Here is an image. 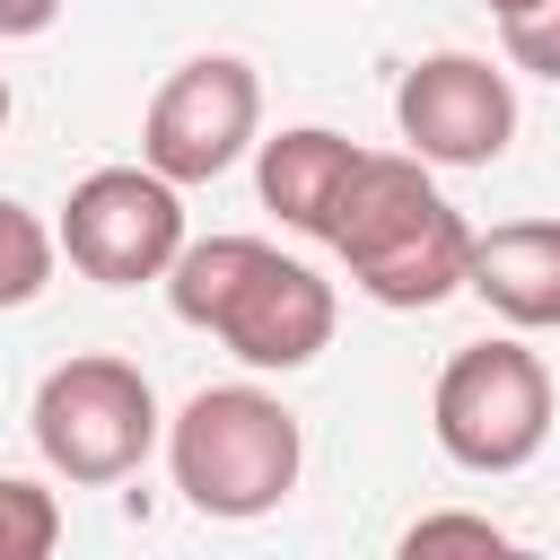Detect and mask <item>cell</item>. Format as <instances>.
<instances>
[{"mask_svg": "<svg viewBox=\"0 0 560 560\" xmlns=\"http://www.w3.org/2000/svg\"><path fill=\"white\" fill-rule=\"evenodd\" d=\"M166 306L192 324V332H219L245 368H306L332 324H341V298L315 262L262 245V236H201V245H175L166 262Z\"/></svg>", "mask_w": 560, "mask_h": 560, "instance_id": "cell-1", "label": "cell"}, {"mask_svg": "<svg viewBox=\"0 0 560 560\" xmlns=\"http://www.w3.org/2000/svg\"><path fill=\"white\" fill-rule=\"evenodd\" d=\"M324 245L350 262V280H359L376 306L420 315V306H438V298L464 289L472 228L455 219V201L429 184L420 158H368V149H359L350 192H341Z\"/></svg>", "mask_w": 560, "mask_h": 560, "instance_id": "cell-2", "label": "cell"}, {"mask_svg": "<svg viewBox=\"0 0 560 560\" xmlns=\"http://www.w3.org/2000/svg\"><path fill=\"white\" fill-rule=\"evenodd\" d=\"M298 464H306L298 411L262 385H201L166 420V472L201 516H228V525L271 516L298 490Z\"/></svg>", "mask_w": 560, "mask_h": 560, "instance_id": "cell-3", "label": "cell"}, {"mask_svg": "<svg viewBox=\"0 0 560 560\" xmlns=\"http://www.w3.org/2000/svg\"><path fill=\"white\" fill-rule=\"evenodd\" d=\"M26 429H35V455H44L61 481L105 490V481H131V472L149 464V446H158L166 420H158V394H149V376H140L131 359L79 350V359H61V368L35 385Z\"/></svg>", "mask_w": 560, "mask_h": 560, "instance_id": "cell-4", "label": "cell"}, {"mask_svg": "<svg viewBox=\"0 0 560 560\" xmlns=\"http://www.w3.org/2000/svg\"><path fill=\"white\" fill-rule=\"evenodd\" d=\"M429 429L464 472H525L551 438V368L525 341H464L438 368Z\"/></svg>", "mask_w": 560, "mask_h": 560, "instance_id": "cell-5", "label": "cell"}, {"mask_svg": "<svg viewBox=\"0 0 560 560\" xmlns=\"http://www.w3.org/2000/svg\"><path fill=\"white\" fill-rule=\"evenodd\" d=\"M254 122H262V79L236 52H192L166 70V88L140 114V166H158L175 192L210 184L254 149Z\"/></svg>", "mask_w": 560, "mask_h": 560, "instance_id": "cell-6", "label": "cell"}, {"mask_svg": "<svg viewBox=\"0 0 560 560\" xmlns=\"http://www.w3.org/2000/svg\"><path fill=\"white\" fill-rule=\"evenodd\" d=\"M52 245L96 289H140V280H166V262L184 245V201L158 166H96L70 184Z\"/></svg>", "mask_w": 560, "mask_h": 560, "instance_id": "cell-7", "label": "cell"}, {"mask_svg": "<svg viewBox=\"0 0 560 560\" xmlns=\"http://www.w3.org/2000/svg\"><path fill=\"white\" fill-rule=\"evenodd\" d=\"M394 122L420 166H490L516 140V88L481 52H429L394 88Z\"/></svg>", "mask_w": 560, "mask_h": 560, "instance_id": "cell-8", "label": "cell"}, {"mask_svg": "<svg viewBox=\"0 0 560 560\" xmlns=\"http://www.w3.org/2000/svg\"><path fill=\"white\" fill-rule=\"evenodd\" d=\"M464 289H472L499 324L551 332V324H560V219H508V228L472 236Z\"/></svg>", "mask_w": 560, "mask_h": 560, "instance_id": "cell-9", "label": "cell"}, {"mask_svg": "<svg viewBox=\"0 0 560 560\" xmlns=\"http://www.w3.org/2000/svg\"><path fill=\"white\" fill-rule=\"evenodd\" d=\"M350 166H359V149H350L341 131L298 122V131L262 140L254 184H262V210H280V228H298V236H332V210H341V192H350Z\"/></svg>", "mask_w": 560, "mask_h": 560, "instance_id": "cell-10", "label": "cell"}, {"mask_svg": "<svg viewBox=\"0 0 560 560\" xmlns=\"http://www.w3.org/2000/svg\"><path fill=\"white\" fill-rule=\"evenodd\" d=\"M52 228L26 210V201H0V306H35L44 280H52Z\"/></svg>", "mask_w": 560, "mask_h": 560, "instance_id": "cell-11", "label": "cell"}, {"mask_svg": "<svg viewBox=\"0 0 560 560\" xmlns=\"http://www.w3.org/2000/svg\"><path fill=\"white\" fill-rule=\"evenodd\" d=\"M52 542H61V508H52V490L0 472V560H44Z\"/></svg>", "mask_w": 560, "mask_h": 560, "instance_id": "cell-12", "label": "cell"}, {"mask_svg": "<svg viewBox=\"0 0 560 560\" xmlns=\"http://www.w3.org/2000/svg\"><path fill=\"white\" fill-rule=\"evenodd\" d=\"M499 44H508V61H516V70H534V79H551V88H560V0H534V9L499 18Z\"/></svg>", "mask_w": 560, "mask_h": 560, "instance_id": "cell-13", "label": "cell"}, {"mask_svg": "<svg viewBox=\"0 0 560 560\" xmlns=\"http://www.w3.org/2000/svg\"><path fill=\"white\" fill-rule=\"evenodd\" d=\"M402 551L420 560V551H516V534L508 525H490V516H420V525H402Z\"/></svg>", "mask_w": 560, "mask_h": 560, "instance_id": "cell-14", "label": "cell"}, {"mask_svg": "<svg viewBox=\"0 0 560 560\" xmlns=\"http://www.w3.org/2000/svg\"><path fill=\"white\" fill-rule=\"evenodd\" d=\"M61 18V0H0V35H44Z\"/></svg>", "mask_w": 560, "mask_h": 560, "instance_id": "cell-15", "label": "cell"}, {"mask_svg": "<svg viewBox=\"0 0 560 560\" xmlns=\"http://www.w3.org/2000/svg\"><path fill=\"white\" fill-rule=\"evenodd\" d=\"M516 9H534V0H490V18H516Z\"/></svg>", "mask_w": 560, "mask_h": 560, "instance_id": "cell-16", "label": "cell"}, {"mask_svg": "<svg viewBox=\"0 0 560 560\" xmlns=\"http://www.w3.org/2000/svg\"><path fill=\"white\" fill-rule=\"evenodd\" d=\"M0 122H9V79H0Z\"/></svg>", "mask_w": 560, "mask_h": 560, "instance_id": "cell-17", "label": "cell"}]
</instances>
